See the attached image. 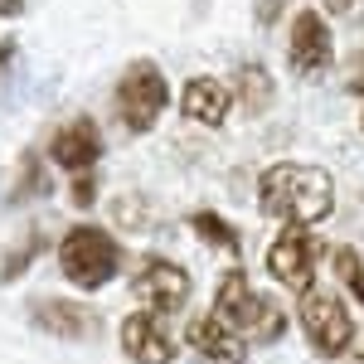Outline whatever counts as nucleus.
I'll return each instance as SVG.
<instances>
[{"mask_svg": "<svg viewBox=\"0 0 364 364\" xmlns=\"http://www.w3.org/2000/svg\"><path fill=\"white\" fill-rule=\"evenodd\" d=\"M122 350L136 364H170L175 360V336H170L166 316L156 311H132L122 321Z\"/></svg>", "mask_w": 364, "mask_h": 364, "instance_id": "11", "label": "nucleus"}, {"mask_svg": "<svg viewBox=\"0 0 364 364\" xmlns=\"http://www.w3.org/2000/svg\"><path fill=\"white\" fill-rule=\"evenodd\" d=\"M92 195H97V185H92V175H78V180H73V204H92Z\"/></svg>", "mask_w": 364, "mask_h": 364, "instance_id": "19", "label": "nucleus"}, {"mask_svg": "<svg viewBox=\"0 0 364 364\" xmlns=\"http://www.w3.org/2000/svg\"><path fill=\"white\" fill-rule=\"evenodd\" d=\"M10 63H15V39H0V78H5Z\"/></svg>", "mask_w": 364, "mask_h": 364, "instance_id": "22", "label": "nucleus"}, {"mask_svg": "<svg viewBox=\"0 0 364 364\" xmlns=\"http://www.w3.org/2000/svg\"><path fill=\"white\" fill-rule=\"evenodd\" d=\"M321 5H326L331 15H350V10H355V0H321Z\"/></svg>", "mask_w": 364, "mask_h": 364, "instance_id": "23", "label": "nucleus"}, {"mask_svg": "<svg viewBox=\"0 0 364 364\" xmlns=\"http://www.w3.org/2000/svg\"><path fill=\"white\" fill-rule=\"evenodd\" d=\"M360 364H364V350H360Z\"/></svg>", "mask_w": 364, "mask_h": 364, "instance_id": "26", "label": "nucleus"}, {"mask_svg": "<svg viewBox=\"0 0 364 364\" xmlns=\"http://www.w3.org/2000/svg\"><path fill=\"white\" fill-rule=\"evenodd\" d=\"M331 267H336L340 287H345V291L364 306V257L350 248V243H340V248H331Z\"/></svg>", "mask_w": 364, "mask_h": 364, "instance_id": "16", "label": "nucleus"}, {"mask_svg": "<svg viewBox=\"0 0 364 364\" xmlns=\"http://www.w3.org/2000/svg\"><path fill=\"white\" fill-rule=\"evenodd\" d=\"M132 291H136V301L146 311L170 316V311H180L190 301V272L180 262H170V257H146L136 267V277H132Z\"/></svg>", "mask_w": 364, "mask_h": 364, "instance_id": "6", "label": "nucleus"}, {"mask_svg": "<svg viewBox=\"0 0 364 364\" xmlns=\"http://www.w3.org/2000/svg\"><path fill=\"white\" fill-rule=\"evenodd\" d=\"M331 54H336V44H331L326 15L321 10H301L291 20V39H287V68L296 78H321L331 68Z\"/></svg>", "mask_w": 364, "mask_h": 364, "instance_id": "7", "label": "nucleus"}, {"mask_svg": "<svg viewBox=\"0 0 364 364\" xmlns=\"http://www.w3.org/2000/svg\"><path fill=\"white\" fill-rule=\"evenodd\" d=\"M39 248H44V233H29L25 248H10V252H5V262H0V282H15L29 262H34V252H39Z\"/></svg>", "mask_w": 364, "mask_h": 364, "instance_id": "18", "label": "nucleus"}, {"mask_svg": "<svg viewBox=\"0 0 364 364\" xmlns=\"http://www.w3.org/2000/svg\"><path fill=\"white\" fill-rule=\"evenodd\" d=\"M166 102H170V83L161 73V63L156 58H136L122 73V83H117V117H122V127L136 132V136L151 132L156 117L166 112Z\"/></svg>", "mask_w": 364, "mask_h": 364, "instance_id": "4", "label": "nucleus"}, {"mask_svg": "<svg viewBox=\"0 0 364 364\" xmlns=\"http://www.w3.org/2000/svg\"><path fill=\"white\" fill-rule=\"evenodd\" d=\"M190 345H195L209 364H248V345H243V336L228 331L214 311L190 321Z\"/></svg>", "mask_w": 364, "mask_h": 364, "instance_id": "12", "label": "nucleus"}, {"mask_svg": "<svg viewBox=\"0 0 364 364\" xmlns=\"http://www.w3.org/2000/svg\"><path fill=\"white\" fill-rule=\"evenodd\" d=\"M228 107H233V87L219 83V78H190V83L180 87V112L190 117V122H199V127H219L228 117Z\"/></svg>", "mask_w": 364, "mask_h": 364, "instance_id": "13", "label": "nucleus"}, {"mask_svg": "<svg viewBox=\"0 0 364 364\" xmlns=\"http://www.w3.org/2000/svg\"><path fill=\"white\" fill-rule=\"evenodd\" d=\"M49 156H54V166L68 170L73 180H78V175H92L97 156H102V132H97V122H87V117L63 122L54 136H49Z\"/></svg>", "mask_w": 364, "mask_h": 364, "instance_id": "10", "label": "nucleus"}, {"mask_svg": "<svg viewBox=\"0 0 364 364\" xmlns=\"http://www.w3.org/2000/svg\"><path fill=\"white\" fill-rule=\"evenodd\" d=\"M29 321H34V331H44L54 340H97L102 336L97 311L83 306V301H68V296H34L29 301Z\"/></svg>", "mask_w": 364, "mask_h": 364, "instance_id": "9", "label": "nucleus"}, {"mask_svg": "<svg viewBox=\"0 0 364 364\" xmlns=\"http://www.w3.org/2000/svg\"><path fill=\"white\" fill-rule=\"evenodd\" d=\"M360 132H364V117H360Z\"/></svg>", "mask_w": 364, "mask_h": 364, "instance_id": "25", "label": "nucleus"}, {"mask_svg": "<svg viewBox=\"0 0 364 364\" xmlns=\"http://www.w3.org/2000/svg\"><path fill=\"white\" fill-rule=\"evenodd\" d=\"M58 267L83 291H97L122 272V243L97 224H73L58 238Z\"/></svg>", "mask_w": 364, "mask_h": 364, "instance_id": "3", "label": "nucleus"}, {"mask_svg": "<svg viewBox=\"0 0 364 364\" xmlns=\"http://www.w3.org/2000/svg\"><path fill=\"white\" fill-rule=\"evenodd\" d=\"M20 10H25V0H0V15H5V20H10V15H20Z\"/></svg>", "mask_w": 364, "mask_h": 364, "instance_id": "24", "label": "nucleus"}, {"mask_svg": "<svg viewBox=\"0 0 364 364\" xmlns=\"http://www.w3.org/2000/svg\"><path fill=\"white\" fill-rule=\"evenodd\" d=\"M190 228H195L204 243H214V248H224V252H243V238H238V228L228 224L224 214H209V209H199V214H190Z\"/></svg>", "mask_w": 364, "mask_h": 364, "instance_id": "15", "label": "nucleus"}, {"mask_svg": "<svg viewBox=\"0 0 364 364\" xmlns=\"http://www.w3.org/2000/svg\"><path fill=\"white\" fill-rule=\"evenodd\" d=\"M350 92H360V97H364V49H360V58L350 63Z\"/></svg>", "mask_w": 364, "mask_h": 364, "instance_id": "20", "label": "nucleus"}, {"mask_svg": "<svg viewBox=\"0 0 364 364\" xmlns=\"http://www.w3.org/2000/svg\"><path fill=\"white\" fill-rule=\"evenodd\" d=\"M214 316L224 321L228 331L257 340V345H272V340H282V331H287L282 306H277V301H267L262 291H252V282L243 277L238 267L219 282V291H214Z\"/></svg>", "mask_w": 364, "mask_h": 364, "instance_id": "2", "label": "nucleus"}, {"mask_svg": "<svg viewBox=\"0 0 364 364\" xmlns=\"http://www.w3.org/2000/svg\"><path fill=\"white\" fill-rule=\"evenodd\" d=\"M233 97H238L248 112H267V107H272V78H267V68H262V63H243V68L233 73Z\"/></svg>", "mask_w": 364, "mask_h": 364, "instance_id": "14", "label": "nucleus"}, {"mask_svg": "<svg viewBox=\"0 0 364 364\" xmlns=\"http://www.w3.org/2000/svg\"><path fill=\"white\" fill-rule=\"evenodd\" d=\"M49 190H54V180H49L44 161H39L34 151H25V156H20V180H15V195L10 199L25 204V199H39V195H49Z\"/></svg>", "mask_w": 364, "mask_h": 364, "instance_id": "17", "label": "nucleus"}, {"mask_svg": "<svg viewBox=\"0 0 364 364\" xmlns=\"http://www.w3.org/2000/svg\"><path fill=\"white\" fill-rule=\"evenodd\" d=\"M301 331H306V345L321 355V360H336L350 350V340H355V316L345 311L331 287H311L301 291Z\"/></svg>", "mask_w": 364, "mask_h": 364, "instance_id": "5", "label": "nucleus"}, {"mask_svg": "<svg viewBox=\"0 0 364 364\" xmlns=\"http://www.w3.org/2000/svg\"><path fill=\"white\" fill-rule=\"evenodd\" d=\"M257 204H262V214L282 219L287 228H311L331 219L336 180H331V170L306 166V161H277L257 175Z\"/></svg>", "mask_w": 364, "mask_h": 364, "instance_id": "1", "label": "nucleus"}, {"mask_svg": "<svg viewBox=\"0 0 364 364\" xmlns=\"http://www.w3.org/2000/svg\"><path fill=\"white\" fill-rule=\"evenodd\" d=\"M282 5H287V0H262V10H257V20H262V25H272V20L282 15Z\"/></svg>", "mask_w": 364, "mask_h": 364, "instance_id": "21", "label": "nucleus"}, {"mask_svg": "<svg viewBox=\"0 0 364 364\" xmlns=\"http://www.w3.org/2000/svg\"><path fill=\"white\" fill-rule=\"evenodd\" d=\"M316 257H321V243L311 238L306 228H282L277 238H272V248H267V272L282 282V287H291V291H311L316 287Z\"/></svg>", "mask_w": 364, "mask_h": 364, "instance_id": "8", "label": "nucleus"}]
</instances>
